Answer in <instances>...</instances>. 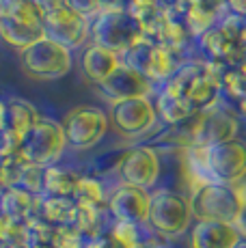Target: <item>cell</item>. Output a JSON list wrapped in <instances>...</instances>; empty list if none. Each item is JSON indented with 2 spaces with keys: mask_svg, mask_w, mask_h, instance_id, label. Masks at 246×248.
<instances>
[{
  "mask_svg": "<svg viewBox=\"0 0 246 248\" xmlns=\"http://www.w3.org/2000/svg\"><path fill=\"white\" fill-rule=\"evenodd\" d=\"M188 162L199 177V186H238L246 177V142L233 138L214 147L192 145L188 149Z\"/></svg>",
  "mask_w": 246,
  "mask_h": 248,
  "instance_id": "6da1fadb",
  "label": "cell"
},
{
  "mask_svg": "<svg viewBox=\"0 0 246 248\" xmlns=\"http://www.w3.org/2000/svg\"><path fill=\"white\" fill-rule=\"evenodd\" d=\"M192 218L199 222H229L235 225L244 212V203L238 186L203 184L197 186L190 197Z\"/></svg>",
  "mask_w": 246,
  "mask_h": 248,
  "instance_id": "7a4b0ae2",
  "label": "cell"
},
{
  "mask_svg": "<svg viewBox=\"0 0 246 248\" xmlns=\"http://www.w3.org/2000/svg\"><path fill=\"white\" fill-rule=\"evenodd\" d=\"M91 37L95 46H102L123 56L127 50H132L136 44L145 39V32L143 26L127 11H112L99 13L91 22Z\"/></svg>",
  "mask_w": 246,
  "mask_h": 248,
  "instance_id": "3957f363",
  "label": "cell"
},
{
  "mask_svg": "<svg viewBox=\"0 0 246 248\" xmlns=\"http://www.w3.org/2000/svg\"><path fill=\"white\" fill-rule=\"evenodd\" d=\"M22 67L35 80H59L72 69V50L44 35L22 52Z\"/></svg>",
  "mask_w": 246,
  "mask_h": 248,
  "instance_id": "277c9868",
  "label": "cell"
},
{
  "mask_svg": "<svg viewBox=\"0 0 246 248\" xmlns=\"http://www.w3.org/2000/svg\"><path fill=\"white\" fill-rule=\"evenodd\" d=\"M190 199L173 190H155L149 199V227L164 237L184 235L190 227Z\"/></svg>",
  "mask_w": 246,
  "mask_h": 248,
  "instance_id": "5b68a950",
  "label": "cell"
},
{
  "mask_svg": "<svg viewBox=\"0 0 246 248\" xmlns=\"http://www.w3.org/2000/svg\"><path fill=\"white\" fill-rule=\"evenodd\" d=\"M67 147L63 125L50 117H41L37 125L24 136L20 147V154L37 166H54V162L63 155Z\"/></svg>",
  "mask_w": 246,
  "mask_h": 248,
  "instance_id": "8992f818",
  "label": "cell"
},
{
  "mask_svg": "<svg viewBox=\"0 0 246 248\" xmlns=\"http://www.w3.org/2000/svg\"><path fill=\"white\" fill-rule=\"evenodd\" d=\"M65 140L74 149H91L108 132L110 119L97 106H76L63 117Z\"/></svg>",
  "mask_w": 246,
  "mask_h": 248,
  "instance_id": "52a82bcc",
  "label": "cell"
},
{
  "mask_svg": "<svg viewBox=\"0 0 246 248\" xmlns=\"http://www.w3.org/2000/svg\"><path fill=\"white\" fill-rule=\"evenodd\" d=\"M112 127L125 138H136L147 134L158 121L155 104L149 97H134V99H121L110 106L108 112Z\"/></svg>",
  "mask_w": 246,
  "mask_h": 248,
  "instance_id": "ba28073f",
  "label": "cell"
},
{
  "mask_svg": "<svg viewBox=\"0 0 246 248\" xmlns=\"http://www.w3.org/2000/svg\"><path fill=\"white\" fill-rule=\"evenodd\" d=\"M46 35L74 50L84 46L91 37V20L61 2L46 11Z\"/></svg>",
  "mask_w": 246,
  "mask_h": 248,
  "instance_id": "9c48e42d",
  "label": "cell"
},
{
  "mask_svg": "<svg viewBox=\"0 0 246 248\" xmlns=\"http://www.w3.org/2000/svg\"><path fill=\"white\" fill-rule=\"evenodd\" d=\"M119 177L125 186L149 190L160 177V155L151 147H134L119 160Z\"/></svg>",
  "mask_w": 246,
  "mask_h": 248,
  "instance_id": "30bf717a",
  "label": "cell"
},
{
  "mask_svg": "<svg viewBox=\"0 0 246 248\" xmlns=\"http://www.w3.org/2000/svg\"><path fill=\"white\" fill-rule=\"evenodd\" d=\"M238 138V119L235 114L212 106L199 112L197 125L192 127V145L199 147H214L220 142Z\"/></svg>",
  "mask_w": 246,
  "mask_h": 248,
  "instance_id": "8fae6325",
  "label": "cell"
},
{
  "mask_svg": "<svg viewBox=\"0 0 246 248\" xmlns=\"http://www.w3.org/2000/svg\"><path fill=\"white\" fill-rule=\"evenodd\" d=\"M149 190L136 188V186L121 184L112 192L108 209L117 222H130V225H149Z\"/></svg>",
  "mask_w": 246,
  "mask_h": 248,
  "instance_id": "7c38bea8",
  "label": "cell"
},
{
  "mask_svg": "<svg viewBox=\"0 0 246 248\" xmlns=\"http://www.w3.org/2000/svg\"><path fill=\"white\" fill-rule=\"evenodd\" d=\"M102 93L110 99L112 104L121 102V99H134V97H149L151 93V80L138 69L130 67V65L121 63V67L99 84Z\"/></svg>",
  "mask_w": 246,
  "mask_h": 248,
  "instance_id": "4fadbf2b",
  "label": "cell"
},
{
  "mask_svg": "<svg viewBox=\"0 0 246 248\" xmlns=\"http://www.w3.org/2000/svg\"><path fill=\"white\" fill-rule=\"evenodd\" d=\"M39 203L41 197L26 192L24 188L11 186L0 194V216L7 218V220L26 225L31 218H35L39 214Z\"/></svg>",
  "mask_w": 246,
  "mask_h": 248,
  "instance_id": "5bb4252c",
  "label": "cell"
},
{
  "mask_svg": "<svg viewBox=\"0 0 246 248\" xmlns=\"http://www.w3.org/2000/svg\"><path fill=\"white\" fill-rule=\"evenodd\" d=\"M240 231L229 222H197L192 229V248H233Z\"/></svg>",
  "mask_w": 246,
  "mask_h": 248,
  "instance_id": "9a60e30c",
  "label": "cell"
},
{
  "mask_svg": "<svg viewBox=\"0 0 246 248\" xmlns=\"http://www.w3.org/2000/svg\"><path fill=\"white\" fill-rule=\"evenodd\" d=\"M121 56L115 52L106 50L102 46L93 44L91 47H87L82 54V71L91 82H95L97 87L102 82H106L117 69L121 67Z\"/></svg>",
  "mask_w": 246,
  "mask_h": 248,
  "instance_id": "2e32d148",
  "label": "cell"
},
{
  "mask_svg": "<svg viewBox=\"0 0 246 248\" xmlns=\"http://www.w3.org/2000/svg\"><path fill=\"white\" fill-rule=\"evenodd\" d=\"M4 104H7L4 130L13 132L15 136H20L22 140H24V136L37 125L41 114L37 112V108L32 106L31 102H26V99H22V97H9Z\"/></svg>",
  "mask_w": 246,
  "mask_h": 248,
  "instance_id": "e0dca14e",
  "label": "cell"
},
{
  "mask_svg": "<svg viewBox=\"0 0 246 248\" xmlns=\"http://www.w3.org/2000/svg\"><path fill=\"white\" fill-rule=\"evenodd\" d=\"M177 52L175 47H167L154 44L149 54V63L147 69H145V76L151 80V82H169L179 69H182V63L177 59Z\"/></svg>",
  "mask_w": 246,
  "mask_h": 248,
  "instance_id": "ac0fdd59",
  "label": "cell"
},
{
  "mask_svg": "<svg viewBox=\"0 0 246 248\" xmlns=\"http://www.w3.org/2000/svg\"><path fill=\"white\" fill-rule=\"evenodd\" d=\"M0 17L46 31V11L37 0H0Z\"/></svg>",
  "mask_w": 246,
  "mask_h": 248,
  "instance_id": "d6986e66",
  "label": "cell"
},
{
  "mask_svg": "<svg viewBox=\"0 0 246 248\" xmlns=\"http://www.w3.org/2000/svg\"><path fill=\"white\" fill-rule=\"evenodd\" d=\"M80 184V175L74 170L59 169V166H46L44 175V197H63L74 199Z\"/></svg>",
  "mask_w": 246,
  "mask_h": 248,
  "instance_id": "ffe728a7",
  "label": "cell"
},
{
  "mask_svg": "<svg viewBox=\"0 0 246 248\" xmlns=\"http://www.w3.org/2000/svg\"><path fill=\"white\" fill-rule=\"evenodd\" d=\"M201 44L214 63H231V61L235 59V47L242 46L240 41L231 39L218 24H216L214 28H210L207 32H203Z\"/></svg>",
  "mask_w": 246,
  "mask_h": 248,
  "instance_id": "44dd1931",
  "label": "cell"
},
{
  "mask_svg": "<svg viewBox=\"0 0 246 248\" xmlns=\"http://www.w3.org/2000/svg\"><path fill=\"white\" fill-rule=\"evenodd\" d=\"M44 35H46V31H41V28H32V26H26V24L0 17V37H2V41L11 47H17L20 52L31 47Z\"/></svg>",
  "mask_w": 246,
  "mask_h": 248,
  "instance_id": "7402d4cb",
  "label": "cell"
},
{
  "mask_svg": "<svg viewBox=\"0 0 246 248\" xmlns=\"http://www.w3.org/2000/svg\"><path fill=\"white\" fill-rule=\"evenodd\" d=\"M76 214V201L74 199H63V197H41L39 203V214L37 216L44 218L52 227H65L74 222Z\"/></svg>",
  "mask_w": 246,
  "mask_h": 248,
  "instance_id": "603a6c76",
  "label": "cell"
},
{
  "mask_svg": "<svg viewBox=\"0 0 246 248\" xmlns=\"http://www.w3.org/2000/svg\"><path fill=\"white\" fill-rule=\"evenodd\" d=\"M155 112H158V117L162 119V121H167L169 125H179V123H184L192 114V108L186 97L169 93V91H162L158 102H155Z\"/></svg>",
  "mask_w": 246,
  "mask_h": 248,
  "instance_id": "cb8c5ba5",
  "label": "cell"
},
{
  "mask_svg": "<svg viewBox=\"0 0 246 248\" xmlns=\"http://www.w3.org/2000/svg\"><path fill=\"white\" fill-rule=\"evenodd\" d=\"M72 225L82 233L84 237L93 240V237L102 235V207L91 203H80L76 201V214Z\"/></svg>",
  "mask_w": 246,
  "mask_h": 248,
  "instance_id": "d4e9b609",
  "label": "cell"
},
{
  "mask_svg": "<svg viewBox=\"0 0 246 248\" xmlns=\"http://www.w3.org/2000/svg\"><path fill=\"white\" fill-rule=\"evenodd\" d=\"M182 20L186 24V31L201 37L203 32H207L210 28L216 26V22H218V11L210 9V7H201V4H192V7L184 13Z\"/></svg>",
  "mask_w": 246,
  "mask_h": 248,
  "instance_id": "484cf974",
  "label": "cell"
},
{
  "mask_svg": "<svg viewBox=\"0 0 246 248\" xmlns=\"http://www.w3.org/2000/svg\"><path fill=\"white\" fill-rule=\"evenodd\" d=\"M125 11L143 26V32H145L151 24L162 16L164 9H162V4H160V0H127Z\"/></svg>",
  "mask_w": 246,
  "mask_h": 248,
  "instance_id": "4316f807",
  "label": "cell"
},
{
  "mask_svg": "<svg viewBox=\"0 0 246 248\" xmlns=\"http://www.w3.org/2000/svg\"><path fill=\"white\" fill-rule=\"evenodd\" d=\"M84 235L74 225L54 227L50 240V248H84Z\"/></svg>",
  "mask_w": 246,
  "mask_h": 248,
  "instance_id": "83f0119b",
  "label": "cell"
},
{
  "mask_svg": "<svg viewBox=\"0 0 246 248\" xmlns=\"http://www.w3.org/2000/svg\"><path fill=\"white\" fill-rule=\"evenodd\" d=\"M74 201H80V203H91V205H104V190H102V184L93 177H80V184H78V190H76V197Z\"/></svg>",
  "mask_w": 246,
  "mask_h": 248,
  "instance_id": "f1b7e54d",
  "label": "cell"
},
{
  "mask_svg": "<svg viewBox=\"0 0 246 248\" xmlns=\"http://www.w3.org/2000/svg\"><path fill=\"white\" fill-rule=\"evenodd\" d=\"M44 175H46V166L28 164L17 188H24L26 192L35 194V197H44Z\"/></svg>",
  "mask_w": 246,
  "mask_h": 248,
  "instance_id": "f546056e",
  "label": "cell"
},
{
  "mask_svg": "<svg viewBox=\"0 0 246 248\" xmlns=\"http://www.w3.org/2000/svg\"><path fill=\"white\" fill-rule=\"evenodd\" d=\"M222 89L227 91V93L231 95V97H235L240 102V99L246 97V76L242 74V69H229L225 76H222Z\"/></svg>",
  "mask_w": 246,
  "mask_h": 248,
  "instance_id": "4dcf8cb0",
  "label": "cell"
},
{
  "mask_svg": "<svg viewBox=\"0 0 246 248\" xmlns=\"http://www.w3.org/2000/svg\"><path fill=\"white\" fill-rule=\"evenodd\" d=\"M136 225H130V222H115L110 229V233L121 242L125 248H138V231H136Z\"/></svg>",
  "mask_w": 246,
  "mask_h": 248,
  "instance_id": "1f68e13d",
  "label": "cell"
},
{
  "mask_svg": "<svg viewBox=\"0 0 246 248\" xmlns=\"http://www.w3.org/2000/svg\"><path fill=\"white\" fill-rule=\"evenodd\" d=\"M65 4L72 7L74 11H78L80 16L89 17L91 22L102 13V9H99V0H65Z\"/></svg>",
  "mask_w": 246,
  "mask_h": 248,
  "instance_id": "d6a6232c",
  "label": "cell"
},
{
  "mask_svg": "<svg viewBox=\"0 0 246 248\" xmlns=\"http://www.w3.org/2000/svg\"><path fill=\"white\" fill-rule=\"evenodd\" d=\"M84 248H125V246H123L110 231H106V233H102V235H97V237H93V240H89Z\"/></svg>",
  "mask_w": 246,
  "mask_h": 248,
  "instance_id": "836d02e7",
  "label": "cell"
},
{
  "mask_svg": "<svg viewBox=\"0 0 246 248\" xmlns=\"http://www.w3.org/2000/svg\"><path fill=\"white\" fill-rule=\"evenodd\" d=\"M99 9H102V13L125 11V9H127V0H99Z\"/></svg>",
  "mask_w": 246,
  "mask_h": 248,
  "instance_id": "e575fe53",
  "label": "cell"
},
{
  "mask_svg": "<svg viewBox=\"0 0 246 248\" xmlns=\"http://www.w3.org/2000/svg\"><path fill=\"white\" fill-rule=\"evenodd\" d=\"M227 9L240 17H246V0H225Z\"/></svg>",
  "mask_w": 246,
  "mask_h": 248,
  "instance_id": "d590c367",
  "label": "cell"
},
{
  "mask_svg": "<svg viewBox=\"0 0 246 248\" xmlns=\"http://www.w3.org/2000/svg\"><path fill=\"white\" fill-rule=\"evenodd\" d=\"M4 117H7V104L0 99V130L4 127Z\"/></svg>",
  "mask_w": 246,
  "mask_h": 248,
  "instance_id": "8d00e7d4",
  "label": "cell"
},
{
  "mask_svg": "<svg viewBox=\"0 0 246 248\" xmlns=\"http://www.w3.org/2000/svg\"><path fill=\"white\" fill-rule=\"evenodd\" d=\"M238 110L246 117V97H244V99H240V102H238Z\"/></svg>",
  "mask_w": 246,
  "mask_h": 248,
  "instance_id": "74e56055",
  "label": "cell"
},
{
  "mask_svg": "<svg viewBox=\"0 0 246 248\" xmlns=\"http://www.w3.org/2000/svg\"><path fill=\"white\" fill-rule=\"evenodd\" d=\"M233 248H246V235H240V240L235 242Z\"/></svg>",
  "mask_w": 246,
  "mask_h": 248,
  "instance_id": "f35d334b",
  "label": "cell"
},
{
  "mask_svg": "<svg viewBox=\"0 0 246 248\" xmlns=\"http://www.w3.org/2000/svg\"><path fill=\"white\" fill-rule=\"evenodd\" d=\"M7 190V184H4V177H2V169H0V194Z\"/></svg>",
  "mask_w": 246,
  "mask_h": 248,
  "instance_id": "ab89813d",
  "label": "cell"
},
{
  "mask_svg": "<svg viewBox=\"0 0 246 248\" xmlns=\"http://www.w3.org/2000/svg\"><path fill=\"white\" fill-rule=\"evenodd\" d=\"M28 248H50L48 244H26Z\"/></svg>",
  "mask_w": 246,
  "mask_h": 248,
  "instance_id": "60d3db41",
  "label": "cell"
},
{
  "mask_svg": "<svg viewBox=\"0 0 246 248\" xmlns=\"http://www.w3.org/2000/svg\"><path fill=\"white\" fill-rule=\"evenodd\" d=\"M244 41H246V17H244Z\"/></svg>",
  "mask_w": 246,
  "mask_h": 248,
  "instance_id": "b9f144b4",
  "label": "cell"
}]
</instances>
